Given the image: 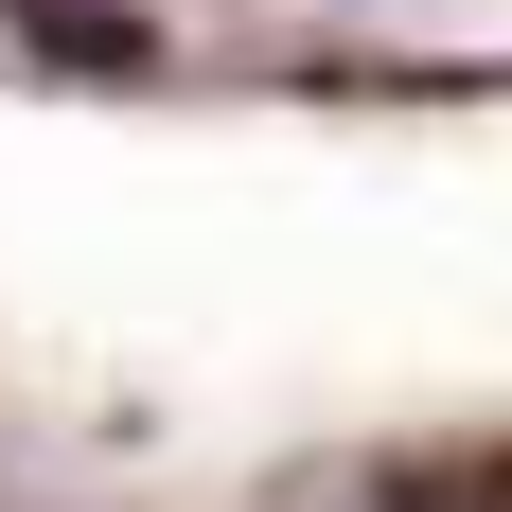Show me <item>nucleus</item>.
Masks as SVG:
<instances>
[{"mask_svg":"<svg viewBox=\"0 0 512 512\" xmlns=\"http://www.w3.org/2000/svg\"><path fill=\"white\" fill-rule=\"evenodd\" d=\"M354 512H512V442H407L354 477Z\"/></svg>","mask_w":512,"mask_h":512,"instance_id":"1","label":"nucleus"},{"mask_svg":"<svg viewBox=\"0 0 512 512\" xmlns=\"http://www.w3.org/2000/svg\"><path fill=\"white\" fill-rule=\"evenodd\" d=\"M389 18H460V0H389Z\"/></svg>","mask_w":512,"mask_h":512,"instance_id":"2","label":"nucleus"}]
</instances>
